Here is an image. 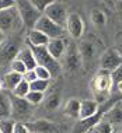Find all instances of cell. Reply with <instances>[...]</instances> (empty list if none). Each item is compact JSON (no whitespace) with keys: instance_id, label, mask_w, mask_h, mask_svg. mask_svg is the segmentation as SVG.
I'll return each mask as SVG.
<instances>
[{"instance_id":"cell-1","label":"cell","mask_w":122,"mask_h":133,"mask_svg":"<svg viewBox=\"0 0 122 133\" xmlns=\"http://www.w3.org/2000/svg\"><path fill=\"white\" fill-rule=\"evenodd\" d=\"M121 101H122V95L119 94V92L112 94V95L110 97L108 101H105L104 104H100L97 112L93 115L91 118H87V119H83V121H79L77 123H76V126H74V129H73V133H86V132L91 130V129H95L104 121V116L107 115V112H108V111L114 105H117V104L121 102Z\"/></svg>"},{"instance_id":"cell-2","label":"cell","mask_w":122,"mask_h":133,"mask_svg":"<svg viewBox=\"0 0 122 133\" xmlns=\"http://www.w3.org/2000/svg\"><path fill=\"white\" fill-rule=\"evenodd\" d=\"M112 87H114V80L111 73L100 70L91 81V91L94 94L95 101L98 104H104L105 101H108L110 97L112 95L111 94Z\"/></svg>"},{"instance_id":"cell-3","label":"cell","mask_w":122,"mask_h":133,"mask_svg":"<svg viewBox=\"0 0 122 133\" xmlns=\"http://www.w3.org/2000/svg\"><path fill=\"white\" fill-rule=\"evenodd\" d=\"M32 53L35 56V60H37L38 66L46 67L49 71H51L52 77H58L62 71V66H60L59 60L53 59V57L49 55L46 46H39V48H34V46H30Z\"/></svg>"},{"instance_id":"cell-4","label":"cell","mask_w":122,"mask_h":133,"mask_svg":"<svg viewBox=\"0 0 122 133\" xmlns=\"http://www.w3.org/2000/svg\"><path fill=\"white\" fill-rule=\"evenodd\" d=\"M16 7H17V11L20 14L23 25L27 27L28 30H32L35 27V24L38 23V20L41 18V16H44V14H41L32 6L31 0H20V2H17Z\"/></svg>"},{"instance_id":"cell-5","label":"cell","mask_w":122,"mask_h":133,"mask_svg":"<svg viewBox=\"0 0 122 133\" xmlns=\"http://www.w3.org/2000/svg\"><path fill=\"white\" fill-rule=\"evenodd\" d=\"M35 30L44 32L49 39H59L63 37L65 34V28L55 24L52 20H49L46 16H41V18L38 20V23L35 24Z\"/></svg>"},{"instance_id":"cell-6","label":"cell","mask_w":122,"mask_h":133,"mask_svg":"<svg viewBox=\"0 0 122 133\" xmlns=\"http://www.w3.org/2000/svg\"><path fill=\"white\" fill-rule=\"evenodd\" d=\"M44 16H46L49 20H52L55 24H58L60 27H66V23H67V10H66V6L63 4L62 2H56L53 0L51 3V6L46 9V11L44 13Z\"/></svg>"},{"instance_id":"cell-7","label":"cell","mask_w":122,"mask_h":133,"mask_svg":"<svg viewBox=\"0 0 122 133\" xmlns=\"http://www.w3.org/2000/svg\"><path fill=\"white\" fill-rule=\"evenodd\" d=\"M122 64V56L118 53V51L115 48L107 49L101 53L100 56V67L104 71H108L112 73L114 70H117Z\"/></svg>"},{"instance_id":"cell-8","label":"cell","mask_w":122,"mask_h":133,"mask_svg":"<svg viewBox=\"0 0 122 133\" xmlns=\"http://www.w3.org/2000/svg\"><path fill=\"white\" fill-rule=\"evenodd\" d=\"M81 63H83V57L80 55L79 46L76 44H69L66 48V52H65V67H66V70L74 73L81 67Z\"/></svg>"},{"instance_id":"cell-9","label":"cell","mask_w":122,"mask_h":133,"mask_svg":"<svg viewBox=\"0 0 122 133\" xmlns=\"http://www.w3.org/2000/svg\"><path fill=\"white\" fill-rule=\"evenodd\" d=\"M20 24H23V23H21L18 11H17V7L0 11V31H3V32L11 31L17 25H20Z\"/></svg>"},{"instance_id":"cell-10","label":"cell","mask_w":122,"mask_h":133,"mask_svg":"<svg viewBox=\"0 0 122 133\" xmlns=\"http://www.w3.org/2000/svg\"><path fill=\"white\" fill-rule=\"evenodd\" d=\"M66 30L73 39L81 38V35L84 32V24H83L81 17L77 13H69L67 23H66Z\"/></svg>"},{"instance_id":"cell-11","label":"cell","mask_w":122,"mask_h":133,"mask_svg":"<svg viewBox=\"0 0 122 133\" xmlns=\"http://www.w3.org/2000/svg\"><path fill=\"white\" fill-rule=\"evenodd\" d=\"M31 133H60L59 128L48 119H37L27 123Z\"/></svg>"},{"instance_id":"cell-12","label":"cell","mask_w":122,"mask_h":133,"mask_svg":"<svg viewBox=\"0 0 122 133\" xmlns=\"http://www.w3.org/2000/svg\"><path fill=\"white\" fill-rule=\"evenodd\" d=\"M10 97V102H11V111L13 115H17V116H24V115H28L31 111V104L27 101L25 98H20V97L9 92Z\"/></svg>"},{"instance_id":"cell-13","label":"cell","mask_w":122,"mask_h":133,"mask_svg":"<svg viewBox=\"0 0 122 133\" xmlns=\"http://www.w3.org/2000/svg\"><path fill=\"white\" fill-rule=\"evenodd\" d=\"M66 48H67V42L63 41L62 38L59 39H51L49 44L46 45V49H48L49 55H51L53 59L56 60H60L66 52Z\"/></svg>"},{"instance_id":"cell-14","label":"cell","mask_w":122,"mask_h":133,"mask_svg":"<svg viewBox=\"0 0 122 133\" xmlns=\"http://www.w3.org/2000/svg\"><path fill=\"white\" fill-rule=\"evenodd\" d=\"M49 39L44 32L35 30V28H32V30H28L27 32V44L28 46H34V48H39V46H46L49 44Z\"/></svg>"},{"instance_id":"cell-15","label":"cell","mask_w":122,"mask_h":133,"mask_svg":"<svg viewBox=\"0 0 122 133\" xmlns=\"http://www.w3.org/2000/svg\"><path fill=\"white\" fill-rule=\"evenodd\" d=\"M23 81V74L14 73V71H7L4 76L2 77V84H3V90L7 92H13L14 88Z\"/></svg>"},{"instance_id":"cell-16","label":"cell","mask_w":122,"mask_h":133,"mask_svg":"<svg viewBox=\"0 0 122 133\" xmlns=\"http://www.w3.org/2000/svg\"><path fill=\"white\" fill-rule=\"evenodd\" d=\"M16 59H18V60H21V62L24 63V66L27 67V71L35 70V67L38 66L37 60H35V56H34V53H32L30 46L20 49V52H18V55H17Z\"/></svg>"},{"instance_id":"cell-17","label":"cell","mask_w":122,"mask_h":133,"mask_svg":"<svg viewBox=\"0 0 122 133\" xmlns=\"http://www.w3.org/2000/svg\"><path fill=\"white\" fill-rule=\"evenodd\" d=\"M98 107H100V104L95 99H81V102H80V119L79 121L91 118L97 112Z\"/></svg>"},{"instance_id":"cell-18","label":"cell","mask_w":122,"mask_h":133,"mask_svg":"<svg viewBox=\"0 0 122 133\" xmlns=\"http://www.w3.org/2000/svg\"><path fill=\"white\" fill-rule=\"evenodd\" d=\"M80 102L79 98H70L63 107V115L72 119H80Z\"/></svg>"},{"instance_id":"cell-19","label":"cell","mask_w":122,"mask_h":133,"mask_svg":"<svg viewBox=\"0 0 122 133\" xmlns=\"http://www.w3.org/2000/svg\"><path fill=\"white\" fill-rule=\"evenodd\" d=\"M104 121L111 125H119L122 123V101L114 105L104 116Z\"/></svg>"},{"instance_id":"cell-20","label":"cell","mask_w":122,"mask_h":133,"mask_svg":"<svg viewBox=\"0 0 122 133\" xmlns=\"http://www.w3.org/2000/svg\"><path fill=\"white\" fill-rule=\"evenodd\" d=\"M10 115H13L11 111V102L7 91L0 92V121L2 119H9Z\"/></svg>"},{"instance_id":"cell-21","label":"cell","mask_w":122,"mask_h":133,"mask_svg":"<svg viewBox=\"0 0 122 133\" xmlns=\"http://www.w3.org/2000/svg\"><path fill=\"white\" fill-rule=\"evenodd\" d=\"M79 51H80V55L83 57V62L86 60H91L93 56H94V46H93L91 42L88 41H83L79 46Z\"/></svg>"},{"instance_id":"cell-22","label":"cell","mask_w":122,"mask_h":133,"mask_svg":"<svg viewBox=\"0 0 122 133\" xmlns=\"http://www.w3.org/2000/svg\"><path fill=\"white\" fill-rule=\"evenodd\" d=\"M18 49H17V46L14 45V44H11V45H9V46H4V48L0 51V57H2L3 60H13L17 57V55H18Z\"/></svg>"},{"instance_id":"cell-23","label":"cell","mask_w":122,"mask_h":133,"mask_svg":"<svg viewBox=\"0 0 122 133\" xmlns=\"http://www.w3.org/2000/svg\"><path fill=\"white\" fill-rule=\"evenodd\" d=\"M30 91H31V88H30V83L25 81V80L23 78V81H21L20 84L17 85L16 88H14V91L11 92V94L17 95V97H20V98H25L27 94H28Z\"/></svg>"},{"instance_id":"cell-24","label":"cell","mask_w":122,"mask_h":133,"mask_svg":"<svg viewBox=\"0 0 122 133\" xmlns=\"http://www.w3.org/2000/svg\"><path fill=\"white\" fill-rule=\"evenodd\" d=\"M48 87H49V80H41V78L32 81L30 84L31 91H38V92H45Z\"/></svg>"},{"instance_id":"cell-25","label":"cell","mask_w":122,"mask_h":133,"mask_svg":"<svg viewBox=\"0 0 122 133\" xmlns=\"http://www.w3.org/2000/svg\"><path fill=\"white\" fill-rule=\"evenodd\" d=\"M91 21H93V24L97 25V27L105 25V23H107L105 14H104L101 10H94V11L91 13Z\"/></svg>"},{"instance_id":"cell-26","label":"cell","mask_w":122,"mask_h":133,"mask_svg":"<svg viewBox=\"0 0 122 133\" xmlns=\"http://www.w3.org/2000/svg\"><path fill=\"white\" fill-rule=\"evenodd\" d=\"M25 99L31 105H38L44 101V92H38V91H30L25 97Z\"/></svg>"},{"instance_id":"cell-27","label":"cell","mask_w":122,"mask_h":133,"mask_svg":"<svg viewBox=\"0 0 122 133\" xmlns=\"http://www.w3.org/2000/svg\"><path fill=\"white\" fill-rule=\"evenodd\" d=\"M16 122L13 119H2L0 121V132L2 133H14Z\"/></svg>"},{"instance_id":"cell-28","label":"cell","mask_w":122,"mask_h":133,"mask_svg":"<svg viewBox=\"0 0 122 133\" xmlns=\"http://www.w3.org/2000/svg\"><path fill=\"white\" fill-rule=\"evenodd\" d=\"M10 70L14 71V73H18V74H25L27 73V67L24 66V63L18 59H14L11 63H10Z\"/></svg>"},{"instance_id":"cell-29","label":"cell","mask_w":122,"mask_h":133,"mask_svg":"<svg viewBox=\"0 0 122 133\" xmlns=\"http://www.w3.org/2000/svg\"><path fill=\"white\" fill-rule=\"evenodd\" d=\"M52 2H53V0H31L32 6H34L41 14H44L46 11V9L51 6Z\"/></svg>"},{"instance_id":"cell-30","label":"cell","mask_w":122,"mask_h":133,"mask_svg":"<svg viewBox=\"0 0 122 133\" xmlns=\"http://www.w3.org/2000/svg\"><path fill=\"white\" fill-rule=\"evenodd\" d=\"M34 71H35V74H37V77H38V78H41V80H51V78H52L51 71L46 69V67L37 66Z\"/></svg>"},{"instance_id":"cell-31","label":"cell","mask_w":122,"mask_h":133,"mask_svg":"<svg viewBox=\"0 0 122 133\" xmlns=\"http://www.w3.org/2000/svg\"><path fill=\"white\" fill-rule=\"evenodd\" d=\"M94 132L95 133H114V128H112V125H111V123L102 121L101 123L94 129Z\"/></svg>"},{"instance_id":"cell-32","label":"cell","mask_w":122,"mask_h":133,"mask_svg":"<svg viewBox=\"0 0 122 133\" xmlns=\"http://www.w3.org/2000/svg\"><path fill=\"white\" fill-rule=\"evenodd\" d=\"M111 76H112V80H114V85H118L119 83H122V64L111 73Z\"/></svg>"},{"instance_id":"cell-33","label":"cell","mask_w":122,"mask_h":133,"mask_svg":"<svg viewBox=\"0 0 122 133\" xmlns=\"http://www.w3.org/2000/svg\"><path fill=\"white\" fill-rule=\"evenodd\" d=\"M14 133H31V132H30V129H28L27 123H23V122H16Z\"/></svg>"},{"instance_id":"cell-34","label":"cell","mask_w":122,"mask_h":133,"mask_svg":"<svg viewBox=\"0 0 122 133\" xmlns=\"http://www.w3.org/2000/svg\"><path fill=\"white\" fill-rule=\"evenodd\" d=\"M16 4L17 2H13V0H0V11L7 9H13V7H16Z\"/></svg>"},{"instance_id":"cell-35","label":"cell","mask_w":122,"mask_h":133,"mask_svg":"<svg viewBox=\"0 0 122 133\" xmlns=\"http://www.w3.org/2000/svg\"><path fill=\"white\" fill-rule=\"evenodd\" d=\"M23 78H24L25 81H28L30 84H31L32 81L38 80V77H37V74H35V71H34V70H31V71H27V73L23 76Z\"/></svg>"},{"instance_id":"cell-36","label":"cell","mask_w":122,"mask_h":133,"mask_svg":"<svg viewBox=\"0 0 122 133\" xmlns=\"http://www.w3.org/2000/svg\"><path fill=\"white\" fill-rule=\"evenodd\" d=\"M59 99H58V95H52L51 98H49V102L46 104V107L49 108V109H52V108H56V105H58Z\"/></svg>"},{"instance_id":"cell-37","label":"cell","mask_w":122,"mask_h":133,"mask_svg":"<svg viewBox=\"0 0 122 133\" xmlns=\"http://www.w3.org/2000/svg\"><path fill=\"white\" fill-rule=\"evenodd\" d=\"M117 7H118V13H119V17H121V20H122V2H118L115 3Z\"/></svg>"},{"instance_id":"cell-38","label":"cell","mask_w":122,"mask_h":133,"mask_svg":"<svg viewBox=\"0 0 122 133\" xmlns=\"http://www.w3.org/2000/svg\"><path fill=\"white\" fill-rule=\"evenodd\" d=\"M4 39H6V34L3 31H0V46H2L3 42H4Z\"/></svg>"},{"instance_id":"cell-39","label":"cell","mask_w":122,"mask_h":133,"mask_svg":"<svg viewBox=\"0 0 122 133\" xmlns=\"http://www.w3.org/2000/svg\"><path fill=\"white\" fill-rule=\"evenodd\" d=\"M115 49H117V51H118V53H119V55L122 56V44H119V45H118V46H117Z\"/></svg>"},{"instance_id":"cell-40","label":"cell","mask_w":122,"mask_h":133,"mask_svg":"<svg viewBox=\"0 0 122 133\" xmlns=\"http://www.w3.org/2000/svg\"><path fill=\"white\" fill-rule=\"evenodd\" d=\"M117 90H118V92H119V94L122 95V83H119V84L117 85Z\"/></svg>"},{"instance_id":"cell-41","label":"cell","mask_w":122,"mask_h":133,"mask_svg":"<svg viewBox=\"0 0 122 133\" xmlns=\"http://www.w3.org/2000/svg\"><path fill=\"white\" fill-rule=\"evenodd\" d=\"M2 91H4V90H3V84H2V78H0V92Z\"/></svg>"},{"instance_id":"cell-42","label":"cell","mask_w":122,"mask_h":133,"mask_svg":"<svg viewBox=\"0 0 122 133\" xmlns=\"http://www.w3.org/2000/svg\"><path fill=\"white\" fill-rule=\"evenodd\" d=\"M118 133H122V130H121V132H118Z\"/></svg>"},{"instance_id":"cell-43","label":"cell","mask_w":122,"mask_h":133,"mask_svg":"<svg viewBox=\"0 0 122 133\" xmlns=\"http://www.w3.org/2000/svg\"><path fill=\"white\" fill-rule=\"evenodd\" d=\"M0 133H2V132H0Z\"/></svg>"}]
</instances>
